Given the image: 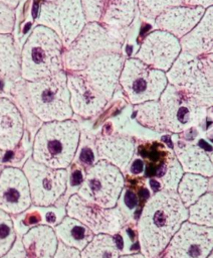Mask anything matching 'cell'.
Segmentation results:
<instances>
[{"label":"cell","mask_w":213,"mask_h":258,"mask_svg":"<svg viewBox=\"0 0 213 258\" xmlns=\"http://www.w3.org/2000/svg\"><path fill=\"white\" fill-rule=\"evenodd\" d=\"M187 220L188 209L177 191H157L146 202L138 221L141 254L146 258H157Z\"/></svg>","instance_id":"cell-1"},{"label":"cell","mask_w":213,"mask_h":258,"mask_svg":"<svg viewBox=\"0 0 213 258\" xmlns=\"http://www.w3.org/2000/svg\"><path fill=\"white\" fill-rule=\"evenodd\" d=\"M80 140V128L73 119L42 123L34 135L31 158L55 169H66Z\"/></svg>","instance_id":"cell-2"},{"label":"cell","mask_w":213,"mask_h":258,"mask_svg":"<svg viewBox=\"0 0 213 258\" xmlns=\"http://www.w3.org/2000/svg\"><path fill=\"white\" fill-rule=\"evenodd\" d=\"M64 46L51 29L36 25L21 49V79L36 81L50 77L63 68Z\"/></svg>","instance_id":"cell-3"},{"label":"cell","mask_w":213,"mask_h":258,"mask_svg":"<svg viewBox=\"0 0 213 258\" xmlns=\"http://www.w3.org/2000/svg\"><path fill=\"white\" fill-rule=\"evenodd\" d=\"M212 55V52L197 56L181 51L166 72L168 84L207 108L213 103Z\"/></svg>","instance_id":"cell-4"},{"label":"cell","mask_w":213,"mask_h":258,"mask_svg":"<svg viewBox=\"0 0 213 258\" xmlns=\"http://www.w3.org/2000/svg\"><path fill=\"white\" fill-rule=\"evenodd\" d=\"M24 85L29 107L42 123L72 119L65 71L36 81H24Z\"/></svg>","instance_id":"cell-5"},{"label":"cell","mask_w":213,"mask_h":258,"mask_svg":"<svg viewBox=\"0 0 213 258\" xmlns=\"http://www.w3.org/2000/svg\"><path fill=\"white\" fill-rule=\"evenodd\" d=\"M123 34L96 22H86L77 37L64 48V71H83L95 57L110 52H121Z\"/></svg>","instance_id":"cell-6"},{"label":"cell","mask_w":213,"mask_h":258,"mask_svg":"<svg viewBox=\"0 0 213 258\" xmlns=\"http://www.w3.org/2000/svg\"><path fill=\"white\" fill-rule=\"evenodd\" d=\"M119 84L129 101L138 105L148 101H158L168 85L166 73L153 69L138 58L125 59Z\"/></svg>","instance_id":"cell-7"},{"label":"cell","mask_w":213,"mask_h":258,"mask_svg":"<svg viewBox=\"0 0 213 258\" xmlns=\"http://www.w3.org/2000/svg\"><path fill=\"white\" fill-rule=\"evenodd\" d=\"M124 184L122 171L100 159L86 170L77 196L101 208L111 209L117 206Z\"/></svg>","instance_id":"cell-8"},{"label":"cell","mask_w":213,"mask_h":258,"mask_svg":"<svg viewBox=\"0 0 213 258\" xmlns=\"http://www.w3.org/2000/svg\"><path fill=\"white\" fill-rule=\"evenodd\" d=\"M165 130L180 134L202 125L207 116V107L168 84L158 100Z\"/></svg>","instance_id":"cell-9"},{"label":"cell","mask_w":213,"mask_h":258,"mask_svg":"<svg viewBox=\"0 0 213 258\" xmlns=\"http://www.w3.org/2000/svg\"><path fill=\"white\" fill-rule=\"evenodd\" d=\"M38 25L54 31L64 48L80 33L86 24L81 0H45L40 4Z\"/></svg>","instance_id":"cell-10"},{"label":"cell","mask_w":213,"mask_h":258,"mask_svg":"<svg viewBox=\"0 0 213 258\" xmlns=\"http://www.w3.org/2000/svg\"><path fill=\"white\" fill-rule=\"evenodd\" d=\"M22 171L28 181L31 203L35 206L49 207L66 190L68 180L66 169L51 168L29 157L23 164Z\"/></svg>","instance_id":"cell-11"},{"label":"cell","mask_w":213,"mask_h":258,"mask_svg":"<svg viewBox=\"0 0 213 258\" xmlns=\"http://www.w3.org/2000/svg\"><path fill=\"white\" fill-rule=\"evenodd\" d=\"M66 213L84 226L94 235L97 234H117L125 225L126 218L121 209H105L91 204L77 195L69 198Z\"/></svg>","instance_id":"cell-12"},{"label":"cell","mask_w":213,"mask_h":258,"mask_svg":"<svg viewBox=\"0 0 213 258\" xmlns=\"http://www.w3.org/2000/svg\"><path fill=\"white\" fill-rule=\"evenodd\" d=\"M213 247V230L185 221L164 249L163 258H207Z\"/></svg>","instance_id":"cell-13"},{"label":"cell","mask_w":213,"mask_h":258,"mask_svg":"<svg viewBox=\"0 0 213 258\" xmlns=\"http://www.w3.org/2000/svg\"><path fill=\"white\" fill-rule=\"evenodd\" d=\"M86 22H96L122 33L135 19L137 0H81Z\"/></svg>","instance_id":"cell-14"},{"label":"cell","mask_w":213,"mask_h":258,"mask_svg":"<svg viewBox=\"0 0 213 258\" xmlns=\"http://www.w3.org/2000/svg\"><path fill=\"white\" fill-rule=\"evenodd\" d=\"M181 52L179 39L164 30H154L146 35L135 58L147 66L167 72Z\"/></svg>","instance_id":"cell-15"},{"label":"cell","mask_w":213,"mask_h":258,"mask_svg":"<svg viewBox=\"0 0 213 258\" xmlns=\"http://www.w3.org/2000/svg\"><path fill=\"white\" fill-rule=\"evenodd\" d=\"M124 62L125 57L121 52L104 53L95 57L78 73L95 92L110 101L119 84Z\"/></svg>","instance_id":"cell-16"},{"label":"cell","mask_w":213,"mask_h":258,"mask_svg":"<svg viewBox=\"0 0 213 258\" xmlns=\"http://www.w3.org/2000/svg\"><path fill=\"white\" fill-rule=\"evenodd\" d=\"M30 205L29 185L22 169L4 167L0 174V210L9 215H18Z\"/></svg>","instance_id":"cell-17"},{"label":"cell","mask_w":213,"mask_h":258,"mask_svg":"<svg viewBox=\"0 0 213 258\" xmlns=\"http://www.w3.org/2000/svg\"><path fill=\"white\" fill-rule=\"evenodd\" d=\"M66 83L73 114L82 118H91L101 112L109 102L95 92L78 72L66 73Z\"/></svg>","instance_id":"cell-18"},{"label":"cell","mask_w":213,"mask_h":258,"mask_svg":"<svg viewBox=\"0 0 213 258\" xmlns=\"http://www.w3.org/2000/svg\"><path fill=\"white\" fill-rule=\"evenodd\" d=\"M205 10L200 6L170 7L155 18V24L158 29L167 31L180 39L196 26Z\"/></svg>","instance_id":"cell-19"},{"label":"cell","mask_w":213,"mask_h":258,"mask_svg":"<svg viewBox=\"0 0 213 258\" xmlns=\"http://www.w3.org/2000/svg\"><path fill=\"white\" fill-rule=\"evenodd\" d=\"M25 131L24 120L16 105L6 97H0V149L13 150Z\"/></svg>","instance_id":"cell-20"},{"label":"cell","mask_w":213,"mask_h":258,"mask_svg":"<svg viewBox=\"0 0 213 258\" xmlns=\"http://www.w3.org/2000/svg\"><path fill=\"white\" fill-rule=\"evenodd\" d=\"M95 148L100 159L112 163L121 171L127 169L136 151L134 139L124 135L101 136L96 139Z\"/></svg>","instance_id":"cell-21"},{"label":"cell","mask_w":213,"mask_h":258,"mask_svg":"<svg viewBox=\"0 0 213 258\" xmlns=\"http://www.w3.org/2000/svg\"><path fill=\"white\" fill-rule=\"evenodd\" d=\"M181 51L193 55H205L213 47V7L205 10L200 21L186 35L179 39Z\"/></svg>","instance_id":"cell-22"},{"label":"cell","mask_w":213,"mask_h":258,"mask_svg":"<svg viewBox=\"0 0 213 258\" xmlns=\"http://www.w3.org/2000/svg\"><path fill=\"white\" fill-rule=\"evenodd\" d=\"M174 154L183 171L200 174L206 177L212 176V158L207 150L196 143L178 140L174 146Z\"/></svg>","instance_id":"cell-23"},{"label":"cell","mask_w":213,"mask_h":258,"mask_svg":"<svg viewBox=\"0 0 213 258\" xmlns=\"http://www.w3.org/2000/svg\"><path fill=\"white\" fill-rule=\"evenodd\" d=\"M21 242L29 258H53L58 244L54 230L46 225L31 228Z\"/></svg>","instance_id":"cell-24"},{"label":"cell","mask_w":213,"mask_h":258,"mask_svg":"<svg viewBox=\"0 0 213 258\" xmlns=\"http://www.w3.org/2000/svg\"><path fill=\"white\" fill-rule=\"evenodd\" d=\"M20 52L12 34H0V81L13 83L21 79Z\"/></svg>","instance_id":"cell-25"},{"label":"cell","mask_w":213,"mask_h":258,"mask_svg":"<svg viewBox=\"0 0 213 258\" xmlns=\"http://www.w3.org/2000/svg\"><path fill=\"white\" fill-rule=\"evenodd\" d=\"M53 230L60 242L78 251H81L94 236L86 226L68 216L63 218Z\"/></svg>","instance_id":"cell-26"},{"label":"cell","mask_w":213,"mask_h":258,"mask_svg":"<svg viewBox=\"0 0 213 258\" xmlns=\"http://www.w3.org/2000/svg\"><path fill=\"white\" fill-rule=\"evenodd\" d=\"M211 185L208 177L186 172L182 175L178 186L177 194L186 208L194 204L201 196L207 192Z\"/></svg>","instance_id":"cell-27"},{"label":"cell","mask_w":213,"mask_h":258,"mask_svg":"<svg viewBox=\"0 0 213 258\" xmlns=\"http://www.w3.org/2000/svg\"><path fill=\"white\" fill-rule=\"evenodd\" d=\"M81 258H119L120 250L115 237L109 234L94 235L91 241L81 250Z\"/></svg>","instance_id":"cell-28"},{"label":"cell","mask_w":213,"mask_h":258,"mask_svg":"<svg viewBox=\"0 0 213 258\" xmlns=\"http://www.w3.org/2000/svg\"><path fill=\"white\" fill-rule=\"evenodd\" d=\"M135 117L137 121L152 130L164 131V122L161 107L158 101H148L135 105Z\"/></svg>","instance_id":"cell-29"},{"label":"cell","mask_w":213,"mask_h":258,"mask_svg":"<svg viewBox=\"0 0 213 258\" xmlns=\"http://www.w3.org/2000/svg\"><path fill=\"white\" fill-rule=\"evenodd\" d=\"M213 197L211 192H206L201 196L194 204L188 207V222L200 226H213L212 215Z\"/></svg>","instance_id":"cell-30"},{"label":"cell","mask_w":213,"mask_h":258,"mask_svg":"<svg viewBox=\"0 0 213 258\" xmlns=\"http://www.w3.org/2000/svg\"><path fill=\"white\" fill-rule=\"evenodd\" d=\"M178 5H181L179 0H137V9L148 20H155L166 9Z\"/></svg>","instance_id":"cell-31"},{"label":"cell","mask_w":213,"mask_h":258,"mask_svg":"<svg viewBox=\"0 0 213 258\" xmlns=\"http://www.w3.org/2000/svg\"><path fill=\"white\" fill-rule=\"evenodd\" d=\"M16 240L13 221L9 214L0 210V258L12 247Z\"/></svg>","instance_id":"cell-32"},{"label":"cell","mask_w":213,"mask_h":258,"mask_svg":"<svg viewBox=\"0 0 213 258\" xmlns=\"http://www.w3.org/2000/svg\"><path fill=\"white\" fill-rule=\"evenodd\" d=\"M182 175H183V169L174 154L169 162V165H168L164 175L161 177L163 189L176 191L178 183H179Z\"/></svg>","instance_id":"cell-33"},{"label":"cell","mask_w":213,"mask_h":258,"mask_svg":"<svg viewBox=\"0 0 213 258\" xmlns=\"http://www.w3.org/2000/svg\"><path fill=\"white\" fill-rule=\"evenodd\" d=\"M16 22L15 9L0 3V34H12Z\"/></svg>","instance_id":"cell-34"},{"label":"cell","mask_w":213,"mask_h":258,"mask_svg":"<svg viewBox=\"0 0 213 258\" xmlns=\"http://www.w3.org/2000/svg\"><path fill=\"white\" fill-rule=\"evenodd\" d=\"M53 258H81V257H80V251H78L75 248L69 247L59 241Z\"/></svg>","instance_id":"cell-35"},{"label":"cell","mask_w":213,"mask_h":258,"mask_svg":"<svg viewBox=\"0 0 213 258\" xmlns=\"http://www.w3.org/2000/svg\"><path fill=\"white\" fill-rule=\"evenodd\" d=\"M2 258H29L20 239H16L10 250Z\"/></svg>","instance_id":"cell-36"},{"label":"cell","mask_w":213,"mask_h":258,"mask_svg":"<svg viewBox=\"0 0 213 258\" xmlns=\"http://www.w3.org/2000/svg\"><path fill=\"white\" fill-rule=\"evenodd\" d=\"M181 5L185 6H200L205 9L212 6L213 0H179Z\"/></svg>","instance_id":"cell-37"},{"label":"cell","mask_w":213,"mask_h":258,"mask_svg":"<svg viewBox=\"0 0 213 258\" xmlns=\"http://www.w3.org/2000/svg\"><path fill=\"white\" fill-rule=\"evenodd\" d=\"M124 202L129 209H133L138 203V198L134 191L131 189H126L124 195Z\"/></svg>","instance_id":"cell-38"},{"label":"cell","mask_w":213,"mask_h":258,"mask_svg":"<svg viewBox=\"0 0 213 258\" xmlns=\"http://www.w3.org/2000/svg\"><path fill=\"white\" fill-rule=\"evenodd\" d=\"M144 170V161L140 158L135 159L130 166V171L132 174H139Z\"/></svg>","instance_id":"cell-39"},{"label":"cell","mask_w":213,"mask_h":258,"mask_svg":"<svg viewBox=\"0 0 213 258\" xmlns=\"http://www.w3.org/2000/svg\"><path fill=\"white\" fill-rule=\"evenodd\" d=\"M79 159H80L81 162H83L84 164H90V163H92V161H93V154H92L91 150H89L88 148H83V150L80 152Z\"/></svg>","instance_id":"cell-40"},{"label":"cell","mask_w":213,"mask_h":258,"mask_svg":"<svg viewBox=\"0 0 213 258\" xmlns=\"http://www.w3.org/2000/svg\"><path fill=\"white\" fill-rule=\"evenodd\" d=\"M82 180H83V176H82V173L79 169H76L71 173V175H70V184L72 186L78 185L79 183L82 182Z\"/></svg>","instance_id":"cell-41"},{"label":"cell","mask_w":213,"mask_h":258,"mask_svg":"<svg viewBox=\"0 0 213 258\" xmlns=\"http://www.w3.org/2000/svg\"><path fill=\"white\" fill-rule=\"evenodd\" d=\"M40 215L36 212L32 213V214H29L26 218H25V225L26 226H31V225H34L36 223H38L40 221Z\"/></svg>","instance_id":"cell-42"},{"label":"cell","mask_w":213,"mask_h":258,"mask_svg":"<svg viewBox=\"0 0 213 258\" xmlns=\"http://www.w3.org/2000/svg\"><path fill=\"white\" fill-rule=\"evenodd\" d=\"M21 1L22 0H0V3L7 5L8 7L12 8V9H15L20 4Z\"/></svg>","instance_id":"cell-43"},{"label":"cell","mask_w":213,"mask_h":258,"mask_svg":"<svg viewBox=\"0 0 213 258\" xmlns=\"http://www.w3.org/2000/svg\"><path fill=\"white\" fill-rule=\"evenodd\" d=\"M45 218H46V221H47L48 223H54V222L56 221V217H55V215H54L52 212L47 213V214L45 215Z\"/></svg>","instance_id":"cell-44"},{"label":"cell","mask_w":213,"mask_h":258,"mask_svg":"<svg viewBox=\"0 0 213 258\" xmlns=\"http://www.w3.org/2000/svg\"><path fill=\"white\" fill-rule=\"evenodd\" d=\"M119 258H146V257L143 254H141V253H137V254L125 255V256H122V257H119Z\"/></svg>","instance_id":"cell-45"},{"label":"cell","mask_w":213,"mask_h":258,"mask_svg":"<svg viewBox=\"0 0 213 258\" xmlns=\"http://www.w3.org/2000/svg\"><path fill=\"white\" fill-rule=\"evenodd\" d=\"M3 159H4V151H2L1 149H0V174H1V172H2V170H3Z\"/></svg>","instance_id":"cell-46"},{"label":"cell","mask_w":213,"mask_h":258,"mask_svg":"<svg viewBox=\"0 0 213 258\" xmlns=\"http://www.w3.org/2000/svg\"><path fill=\"white\" fill-rule=\"evenodd\" d=\"M207 258H212V254H210V255H209Z\"/></svg>","instance_id":"cell-47"}]
</instances>
